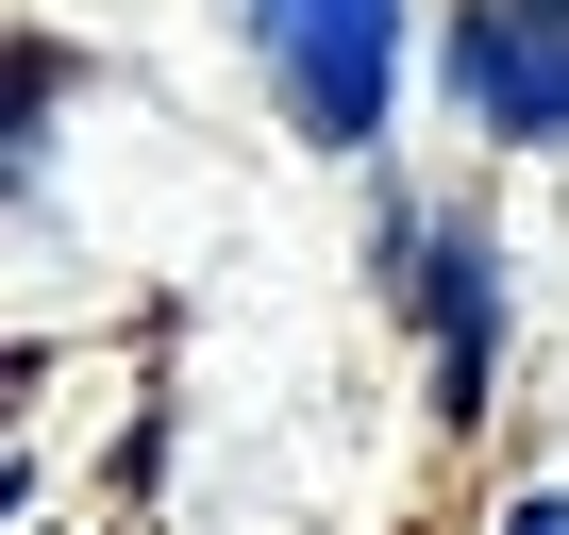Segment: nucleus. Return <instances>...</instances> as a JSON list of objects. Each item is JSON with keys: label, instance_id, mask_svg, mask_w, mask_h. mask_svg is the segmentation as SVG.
Segmentation results:
<instances>
[{"label": "nucleus", "instance_id": "f03ea898", "mask_svg": "<svg viewBox=\"0 0 569 535\" xmlns=\"http://www.w3.org/2000/svg\"><path fill=\"white\" fill-rule=\"evenodd\" d=\"M452 101H469L486 134H569V18L469 0V18H452Z\"/></svg>", "mask_w": 569, "mask_h": 535}, {"label": "nucleus", "instance_id": "f257e3e1", "mask_svg": "<svg viewBox=\"0 0 569 535\" xmlns=\"http://www.w3.org/2000/svg\"><path fill=\"white\" fill-rule=\"evenodd\" d=\"M268 34V84L319 151H369L386 134V68H402V0H251Z\"/></svg>", "mask_w": 569, "mask_h": 535}, {"label": "nucleus", "instance_id": "7ed1b4c3", "mask_svg": "<svg viewBox=\"0 0 569 535\" xmlns=\"http://www.w3.org/2000/svg\"><path fill=\"white\" fill-rule=\"evenodd\" d=\"M436 335H452V418L486 402V352H502V285H486V234H436Z\"/></svg>", "mask_w": 569, "mask_h": 535}, {"label": "nucleus", "instance_id": "39448f33", "mask_svg": "<svg viewBox=\"0 0 569 535\" xmlns=\"http://www.w3.org/2000/svg\"><path fill=\"white\" fill-rule=\"evenodd\" d=\"M519 18H569V0H519Z\"/></svg>", "mask_w": 569, "mask_h": 535}, {"label": "nucleus", "instance_id": "20e7f679", "mask_svg": "<svg viewBox=\"0 0 569 535\" xmlns=\"http://www.w3.org/2000/svg\"><path fill=\"white\" fill-rule=\"evenodd\" d=\"M502 535H569V502H519V518H502Z\"/></svg>", "mask_w": 569, "mask_h": 535}]
</instances>
